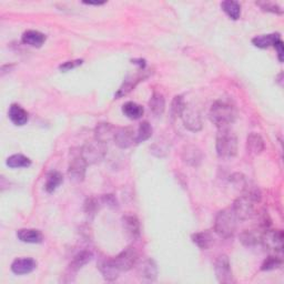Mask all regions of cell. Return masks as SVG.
<instances>
[{"label":"cell","mask_w":284,"mask_h":284,"mask_svg":"<svg viewBox=\"0 0 284 284\" xmlns=\"http://www.w3.org/2000/svg\"><path fill=\"white\" fill-rule=\"evenodd\" d=\"M247 149L248 152H250L251 154H254V156L261 154L264 151V149H266V145H264V140L260 134L252 132L248 135Z\"/></svg>","instance_id":"19"},{"label":"cell","mask_w":284,"mask_h":284,"mask_svg":"<svg viewBox=\"0 0 284 284\" xmlns=\"http://www.w3.org/2000/svg\"><path fill=\"white\" fill-rule=\"evenodd\" d=\"M182 159L186 164L198 167L202 161V152L196 146H185L182 150Z\"/></svg>","instance_id":"15"},{"label":"cell","mask_w":284,"mask_h":284,"mask_svg":"<svg viewBox=\"0 0 284 284\" xmlns=\"http://www.w3.org/2000/svg\"><path fill=\"white\" fill-rule=\"evenodd\" d=\"M282 266V260L277 256H269L268 259L262 263L261 270L262 271H272L279 269Z\"/></svg>","instance_id":"35"},{"label":"cell","mask_w":284,"mask_h":284,"mask_svg":"<svg viewBox=\"0 0 284 284\" xmlns=\"http://www.w3.org/2000/svg\"><path fill=\"white\" fill-rule=\"evenodd\" d=\"M152 135V127L148 121H142L138 131L135 133V144H140V142L147 141L148 139H150Z\"/></svg>","instance_id":"32"},{"label":"cell","mask_w":284,"mask_h":284,"mask_svg":"<svg viewBox=\"0 0 284 284\" xmlns=\"http://www.w3.org/2000/svg\"><path fill=\"white\" fill-rule=\"evenodd\" d=\"M63 181V177L60 172L58 171H51L48 173L46 184H44V189L48 193H53L57 190L58 186H59Z\"/></svg>","instance_id":"28"},{"label":"cell","mask_w":284,"mask_h":284,"mask_svg":"<svg viewBox=\"0 0 284 284\" xmlns=\"http://www.w3.org/2000/svg\"><path fill=\"white\" fill-rule=\"evenodd\" d=\"M217 153L222 159H231L238 153V137L230 127L219 128L216 142Z\"/></svg>","instance_id":"1"},{"label":"cell","mask_w":284,"mask_h":284,"mask_svg":"<svg viewBox=\"0 0 284 284\" xmlns=\"http://www.w3.org/2000/svg\"><path fill=\"white\" fill-rule=\"evenodd\" d=\"M238 227V219L231 208L219 211L215 219L216 233L223 239H230L234 235Z\"/></svg>","instance_id":"3"},{"label":"cell","mask_w":284,"mask_h":284,"mask_svg":"<svg viewBox=\"0 0 284 284\" xmlns=\"http://www.w3.org/2000/svg\"><path fill=\"white\" fill-rule=\"evenodd\" d=\"M7 165L11 169H18V168H28L31 165V160L22 154H12L7 159Z\"/></svg>","instance_id":"31"},{"label":"cell","mask_w":284,"mask_h":284,"mask_svg":"<svg viewBox=\"0 0 284 284\" xmlns=\"http://www.w3.org/2000/svg\"><path fill=\"white\" fill-rule=\"evenodd\" d=\"M280 35L279 34H271V35H262V36H256L252 39V43L255 47L261 48V49H267L271 46H274L277 40H280Z\"/></svg>","instance_id":"24"},{"label":"cell","mask_w":284,"mask_h":284,"mask_svg":"<svg viewBox=\"0 0 284 284\" xmlns=\"http://www.w3.org/2000/svg\"><path fill=\"white\" fill-rule=\"evenodd\" d=\"M22 42L28 44V46L40 48L42 44L46 41V35H43L42 32L37 30H28L22 35Z\"/></svg>","instance_id":"21"},{"label":"cell","mask_w":284,"mask_h":284,"mask_svg":"<svg viewBox=\"0 0 284 284\" xmlns=\"http://www.w3.org/2000/svg\"><path fill=\"white\" fill-rule=\"evenodd\" d=\"M83 209H85V213L87 216L88 220H92L94 218L97 211L99 209V201L98 199L96 198H88L85 201V205H83Z\"/></svg>","instance_id":"34"},{"label":"cell","mask_w":284,"mask_h":284,"mask_svg":"<svg viewBox=\"0 0 284 284\" xmlns=\"http://www.w3.org/2000/svg\"><path fill=\"white\" fill-rule=\"evenodd\" d=\"M115 131H117V129H115L111 124L103 122V124H99L97 126L94 130V139L107 144L108 141H110L111 139L114 138Z\"/></svg>","instance_id":"18"},{"label":"cell","mask_w":284,"mask_h":284,"mask_svg":"<svg viewBox=\"0 0 284 284\" xmlns=\"http://www.w3.org/2000/svg\"><path fill=\"white\" fill-rule=\"evenodd\" d=\"M221 8L233 20H238L240 18L241 6L238 2H234V0H225V2L221 4Z\"/></svg>","instance_id":"27"},{"label":"cell","mask_w":284,"mask_h":284,"mask_svg":"<svg viewBox=\"0 0 284 284\" xmlns=\"http://www.w3.org/2000/svg\"><path fill=\"white\" fill-rule=\"evenodd\" d=\"M230 182L233 183L234 186H236V188H239L240 190L244 191L245 189L248 188V181H247V179H245V177L243 176V174L241 173H234V174H232V176L230 177Z\"/></svg>","instance_id":"37"},{"label":"cell","mask_w":284,"mask_h":284,"mask_svg":"<svg viewBox=\"0 0 284 284\" xmlns=\"http://www.w3.org/2000/svg\"><path fill=\"white\" fill-rule=\"evenodd\" d=\"M9 119L11 120V122L16 126H23L28 122L29 120V114L28 112L25 110L22 107H20L19 105H11L9 108Z\"/></svg>","instance_id":"17"},{"label":"cell","mask_w":284,"mask_h":284,"mask_svg":"<svg viewBox=\"0 0 284 284\" xmlns=\"http://www.w3.org/2000/svg\"><path fill=\"white\" fill-rule=\"evenodd\" d=\"M19 240L25 243H41L43 241V235L39 230L36 229H20L17 232Z\"/></svg>","instance_id":"20"},{"label":"cell","mask_w":284,"mask_h":284,"mask_svg":"<svg viewBox=\"0 0 284 284\" xmlns=\"http://www.w3.org/2000/svg\"><path fill=\"white\" fill-rule=\"evenodd\" d=\"M210 120L216 125L217 128L230 127L233 124L236 113L234 108L225 101H217L212 105L209 112Z\"/></svg>","instance_id":"2"},{"label":"cell","mask_w":284,"mask_h":284,"mask_svg":"<svg viewBox=\"0 0 284 284\" xmlns=\"http://www.w3.org/2000/svg\"><path fill=\"white\" fill-rule=\"evenodd\" d=\"M83 4H86V5H94V6H99V5H103L105 3H91V2H83Z\"/></svg>","instance_id":"40"},{"label":"cell","mask_w":284,"mask_h":284,"mask_svg":"<svg viewBox=\"0 0 284 284\" xmlns=\"http://www.w3.org/2000/svg\"><path fill=\"white\" fill-rule=\"evenodd\" d=\"M138 274L142 281L152 282L156 280L158 276V268L156 262L151 259H148L142 262L139 266Z\"/></svg>","instance_id":"12"},{"label":"cell","mask_w":284,"mask_h":284,"mask_svg":"<svg viewBox=\"0 0 284 284\" xmlns=\"http://www.w3.org/2000/svg\"><path fill=\"white\" fill-rule=\"evenodd\" d=\"M122 225L126 233L133 239L140 236V222L134 215H126L122 218Z\"/></svg>","instance_id":"16"},{"label":"cell","mask_w":284,"mask_h":284,"mask_svg":"<svg viewBox=\"0 0 284 284\" xmlns=\"http://www.w3.org/2000/svg\"><path fill=\"white\" fill-rule=\"evenodd\" d=\"M92 257H93V254H92V252H90L89 250L80 251L79 253H77L74 256L73 261L70 262L69 268H70L71 271H74V272H77V271L80 270L81 268L85 267L87 263H89L90 261H91Z\"/></svg>","instance_id":"22"},{"label":"cell","mask_w":284,"mask_h":284,"mask_svg":"<svg viewBox=\"0 0 284 284\" xmlns=\"http://www.w3.org/2000/svg\"><path fill=\"white\" fill-rule=\"evenodd\" d=\"M186 107V103L182 96H176L171 103V114L173 118L181 117L183 110Z\"/></svg>","instance_id":"33"},{"label":"cell","mask_w":284,"mask_h":284,"mask_svg":"<svg viewBox=\"0 0 284 284\" xmlns=\"http://www.w3.org/2000/svg\"><path fill=\"white\" fill-rule=\"evenodd\" d=\"M256 5L263 10V11H268V12H272V14H276V15H282L283 10L280 7L279 5H276L275 3H271V2H257Z\"/></svg>","instance_id":"36"},{"label":"cell","mask_w":284,"mask_h":284,"mask_svg":"<svg viewBox=\"0 0 284 284\" xmlns=\"http://www.w3.org/2000/svg\"><path fill=\"white\" fill-rule=\"evenodd\" d=\"M37 267V262L31 257H20L11 263V271L17 275L29 274Z\"/></svg>","instance_id":"13"},{"label":"cell","mask_w":284,"mask_h":284,"mask_svg":"<svg viewBox=\"0 0 284 284\" xmlns=\"http://www.w3.org/2000/svg\"><path fill=\"white\" fill-rule=\"evenodd\" d=\"M215 272L217 280L220 283L229 284L233 282V273H232L230 260L225 254H221L217 259L215 264Z\"/></svg>","instance_id":"9"},{"label":"cell","mask_w":284,"mask_h":284,"mask_svg":"<svg viewBox=\"0 0 284 284\" xmlns=\"http://www.w3.org/2000/svg\"><path fill=\"white\" fill-rule=\"evenodd\" d=\"M181 119L184 127L192 132H198L202 129L201 117L196 109L186 106L181 114Z\"/></svg>","instance_id":"10"},{"label":"cell","mask_w":284,"mask_h":284,"mask_svg":"<svg viewBox=\"0 0 284 284\" xmlns=\"http://www.w3.org/2000/svg\"><path fill=\"white\" fill-rule=\"evenodd\" d=\"M113 140L121 149H128L135 144V132L132 128H119L115 131Z\"/></svg>","instance_id":"11"},{"label":"cell","mask_w":284,"mask_h":284,"mask_svg":"<svg viewBox=\"0 0 284 284\" xmlns=\"http://www.w3.org/2000/svg\"><path fill=\"white\" fill-rule=\"evenodd\" d=\"M255 203H257L256 200L249 195H245V193L239 197L231 208L234 212L238 221H248L252 219L255 215Z\"/></svg>","instance_id":"5"},{"label":"cell","mask_w":284,"mask_h":284,"mask_svg":"<svg viewBox=\"0 0 284 284\" xmlns=\"http://www.w3.org/2000/svg\"><path fill=\"white\" fill-rule=\"evenodd\" d=\"M113 261L121 272H124V271H129L137 266L139 261V253L134 248L129 247L120 252L117 256H114Z\"/></svg>","instance_id":"8"},{"label":"cell","mask_w":284,"mask_h":284,"mask_svg":"<svg viewBox=\"0 0 284 284\" xmlns=\"http://www.w3.org/2000/svg\"><path fill=\"white\" fill-rule=\"evenodd\" d=\"M80 152L87 164L98 163L106 156L107 144L97 139H92L90 141H87L86 144L80 148Z\"/></svg>","instance_id":"4"},{"label":"cell","mask_w":284,"mask_h":284,"mask_svg":"<svg viewBox=\"0 0 284 284\" xmlns=\"http://www.w3.org/2000/svg\"><path fill=\"white\" fill-rule=\"evenodd\" d=\"M146 77H147V76H141V75H139V76H137V77H134V78L132 77V78H130V79L125 80L124 85H122V86L120 87V89L118 90V92L115 93V97H117V98H120V97H124V96L128 94L135 86L138 85V83H139L141 80H144V79L146 78Z\"/></svg>","instance_id":"30"},{"label":"cell","mask_w":284,"mask_h":284,"mask_svg":"<svg viewBox=\"0 0 284 284\" xmlns=\"http://www.w3.org/2000/svg\"><path fill=\"white\" fill-rule=\"evenodd\" d=\"M149 107L154 115H161L165 109V99L162 93L154 91L149 101Z\"/></svg>","instance_id":"25"},{"label":"cell","mask_w":284,"mask_h":284,"mask_svg":"<svg viewBox=\"0 0 284 284\" xmlns=\"http://www.w3.org/2000/svg\"><path fill=\"white\" fill-rule=\"evenodd\" d=\"M273 47L276 49V51H277V57H279V60L282 62V61H283V53H284V51H283V42H282V40H281V39H280V40H277Z\"/></svg>","instance_id":"39"},{"label":"cell","mask_w":284,"mask_h":284,"mask_svg":"<svg viewBox=\"0 0 284 284\" xmlns=\"http://www.w3.org/2000/svg\"><path fill=\"white\" fill-rule=\"evenodd\" d=\"M260 232L256 230H245L240 234V241L245 245V247H254L261 241Z\"/></svg>","instance_id":"29"},{"label":"cell","mask_w":284,"mask_h":284,"mask_svg":"<svg viewBox=\"0 0 284 284\" xmlns=\"http://www.w3.org/2000/svg\"><path fill=\"white\" fill-rule=\"evenodd\" d=\"M103 279L107 281H115L119 277L121 271L115 266L113 259L101 260L98 266Z\"/></svg>","instance_id":"14"},{"label":"cell","mask_w":284,"mask_h":284,"mask_svg":"<svg viewBox=\"0 0 284 284\" xmlns=\"http://www.w3.org/2000/svg\"><path fill=\"white\" fill-rule=\"evenodd\" d=\"M284 234L282 230H264L261 234L260 243L271 252H282Z\"/></svg>","instance_id":"7"},{"label":"cell","mask_w":284,"mask_h":284,"mask_svg":"<svg viewBox=\"0 0 284 284\" xmlns=\"http://www.w3.org/2000/svg\"><path fill=\"white\" fill-rule=\"evenodd\" d=\"M191 239L192 242L201 250H208L213 244V236L206 231L198 232V233L192 234Z\"/></svg>","instance_id":"26"},{"label":"cell","mask_w":284,"mask_h":284,"mask_svg":"<svg viewBox=\"0 0 284 284\" xmlns=\"http://www.w3.org/2000/svg\"><path fill=\"white\" fill-rule=\"evenodd\" d=\"M122 111H124L127 118L131 120H138L142 118V115L145 113V109L142 106L138 105L133 101L126 102L124 107H122Z\"/></svg>","instance_id":"23"},{"label":"cell","mask_w":284,"mask_h":284,"mask_svg":"<svg viewBox=\"0 0 284 284\" xmlns=\"http://www.w3.org/2000/svg\"><path fill=\"white\" fill-rule=\"evenodd\" d=\"M73 157L70 159V163L68 168V174L70 179L75 182H82L83 179L86 177V170H87V162L85 159L82 158L80 148L78 151L73 150Z\"/></svg>","instance_id":"6"},{"label":"cell","mask_w":284,"mask_h":284,"mask_svg":"<svg viewBox=\"0 0 284 284\" xmlns=\"http://www.w3.org/2000/svg\"><path fill=\"white\" fill-rule=\"evenodd\" d=\"M82 62H83V61L80 60V59L73 60V61H67V62H64L63 64H61V66H60V70H62V71H69V70H71V69L77 68L78 66H81Z\"/></svg>","instance_id":"38"}]
</instances>
